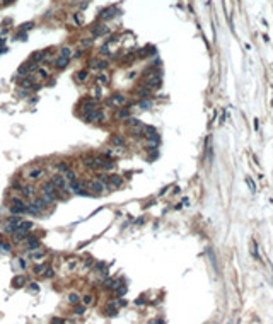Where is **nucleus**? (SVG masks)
Returning a JSON list of instances; mask_svg holds the SVG:
<instances>
[{
	"label": "nucleus",
	"mask_w": 273,
	"mask_h": 324,
	"mask_svg": "<svg viewBox=\"0 0 273 324\" xmlns=\"http://www.w3.org/2000/svg\"><path fill=\"white\" fill-rule=\"evenodd\" d=\"M161 84H162V82H161V77H159V75H152V77H149V79L145 80V84H144V85H145L147 89H150V90H152V89L161 87Z\"/></svg>",
	"instance_id": "1"
},
{
	"label": "nucleus",
	"mask_w": 273,
	"mask_h": 324,
	"mask_svg": "<svg viewBox=\"0 0 273 324\" xmlns=\"http://www.w3.org/2000/svg\"><path fill=\"white\" fill-rule=\"evenodd\" d=\"M121 285H123L121 280H116V278H108L106 283H104V287H106L108 290H116V288H120Z\"/></svg>",
	"instance_id": "3"
},
{
	"label": "nucleus",
	"mask_w": 273,
	"mask_h": 324,
	"mask_svg": "<svg viewBox=\"0 0 273 324\" xmlns=\"http://www.w3.org/2000/svg\"><path fill=\"white\" fill-rule=\"evenodd\" d=\"M28 72H29V65H28V63H24V65H22V67L19 68V72H17V75H26Z\"/></svg>",
	"instance_id": "34"
},
{
	"label": "nucleus",
	"mask_w": 273,
	"mask_h": 324,
	"mask_svg": "<svg viewBox=\"0 0 273 324\" xmlns=\"http://www.w3.org/2000/svg\"><path fill=\"white\" fill-rule=\"evenodd\" d=\"M38 73H39V77H43V79L48 77V72H46L45 68H38Z\"/></svg>",
	"instance_id": "44"
},
{
	"label": "nucleus",
	"mask_w": 273,
	"mask_h": 324,
	"mask_svg": "<svg viewBox=\"0 0 273 324\" xmlns=\"http://www.w3.org/2000/svg\"><path fill=\"white\" fill-rule=\"evenodd\" d=\"M28 94H29L28 90H21V92H19V96H21V97H24V96H28Z\"/></svg>",
	"instance_id": "54"
},
{
	"label": "nucleus",
	"mask_w": 273,
	"mask_h": 324,
	"mask_svg": "<svg viewBox=\"0 0 273 324\" xmlns=\"http://www.w3.org/2000/svg\"><path fill=\"white\" fill-rule=\"evenodd\" d=\"M87 77H89L87 70H80V72L77 73V80H79V82H84V80L87 79Z\"/></svg>",
	"instance_id": "30"
},
{
	"label": "nucleus",
	"mask_w": 273,
	"mask_h": 324,
	"mask_svg": "<svg viewBox=\"0 0 273 324\" xmlns=\"http://www.w3.org/2000/svg\"><path fill=\"white\" fill-rule=\"evenodd\" d=\"M101 97H103V90L99 87H96L94 89V99H101Z\"/></svg>",
	"instance_id": "42"
},
{
	"label": "nucleus",
	"mask_w": 273,
	"mask_h": 324,
	"mask_svg": "<svg viewBox=\"0 0 273 324\" xmlns=\"http://www.w3.org/2000/svg\"><path fill=\"white\" fill-rule=\"evenodd\" d=\"M26 242H28V247H29L31 251H34V249H38V247H39V241L36 239V237H33V236L28 237V241H26Z\"/></svg>",
	"instance_id": "10"
},
{
	"label": "nucleus",
	"mask_w": 273,
	"mask_h": 324,
	"mask_svg": "<svg viewBox=\"0 0 273 324\" xmlns=\"http://www.w3.org/2000/svg\"><path fill=\"white\" fill-rule=\"evenodd\" d=\"M82 304H84V305H91V304H92V295H84V297H82Z\"/></svg>",
	"instance_id": "38"
},
{
	"label": "nucleus",
	"mask_w": 273,
	"mask_h": 324,
	"mask_svg": "<svg viewBox=\"0 0 273 324\" xmlns=\"http://www.w3.org/2000/svg\"><path fill=\"white\" fill-rule=\"evenodd\" d=\"M34 273H36V275H43V273H45V265L34 266Z\"/></svg>",
	"instance_id": "39"
},
{
	"label": "nucleus",
	"mask_w": 273,
	"mask_h": 324,
	"mask_svg": "<svg viewBox=\"0 0 273 324\" xmlns=\"http://www.w3.org/2000/svg\"><path fill=\"white\" fill-rule=\"evenodd\" d=\"M246 183H248V186L251 188V191H256V186H254V184H253V181H251L249 177H246Z\"/></svg>",
	"instance_id": "47"
},
{
	"label": "nucleus",
	"mask_w": 273,
	"mask_h": 324,
	"mask_svg": "<svg viewBox=\"0 0 273 324\" xmlns=\"http://www.w3.org/2000/svg\"><path fill=\"white\" fill-rule=\"evenodd\" d=\"M150 104H152V102L147 99V101H140V104H138V106H140L142 109H149V108H150Z\"/></svg>",
	"instance_id": "40"
},
{
	"label": "nucleus",
	"mask_w": 273,
	"mask_h": 324,
	"mask_svg": "<svg viewBox=\"0 0 273 324\" xmlns=\"http://www.w3.org/2000/svg\"><path fill=\"white\" fill-rule=\"evenodd\" d=\"M41 258H45V253H43V251H33V253H31V259H34V261H39Z\"/></svg>",
	"instance_id": "27"
},
{
	"label": "nucleus",
	"mask_w": 273,
	"mask_h": 324,
	"mask_svg": "<svg viewBox=\"0 0 273 324\" xmlns=\"http://www.w3.org/2000/svg\"><path fill=\"white\" fill-rule=\"evenodd\" d=\"M115 292H116V295H118V297L125 295V294H127V285H121V287H120V288H116Z\"/></svg>",
	"instance_id": "37"
},
{
	"label": "nucleus",
	"mask_w": 273,
	"mask_h": 324,
	"mask_svg": "<svg viewBox=\"0 0 273 324\" xmlns=\"http://www.w3.org/2000/svg\"><path fill=\"white\" fill-rule=\"evenodd\" d=\"M106 314H108V316H116V314H118V311L115 309V302H113V304H111V305L106 309Z\"/></svg>",
	"instance_id": "33"
},
{
	"label": "nucleus",
	"mask_w": 273,
	"mask_h": 324,
	"mask_svg": "<svg viewBox=\"0 0 273 324\" xmlns=\"http://www.w3.org/2000/svg\"><path fill=\"white\" fill-rule=\"evenodd\" d=\"M26 212H28V213H31V215H38L41 210H39L38 206H34L33 203H29V205H26Z\"/></svg>",
	"instance_id": "20"
},
{
	"label": "nucleus",
	"mask_w": 273,
	"mask_h": 324,
	"mask_svg": "<svg viewBox=\"0 0 273 324\" xmlns=\"http://www.w3.org/2000/svg\"><path fill=\"white\" fill-rule=\"evenodd\" d=\"M45 56H46V53L45 51H36V53H33V63H38V61H41V60H45Z\"/></svg>",
	"instance_id": "14"
},
{
	"label": "nucleus",
	"mask_w": 273,
	"mask_h": 324,
	"mask_svg": "<svg viewBox=\"0 0 273 324\" xmlns=\"http://www.w3.org/2000/svg\"><path fill=\"white\" fill-rule=\"evenodd\" d=\"M68 63H70V58H65V56H58V60H57V67L58 68H65Z\"/></svg>",
	"instance_id": "16"
},
{
	"label": "nucleus",
	"mask_w": 273,
	"mask_h": 324,
	"mask_svg": "<svg viewBox=\"0 0 273 324\" xmlns=\"http://www.w3.org/2000/svg\"><path fill=\"white\" fill-rule=\"evenodd\" d=\"M99 119H104V113H101V111L86 113V121H99Z\"/></svg>",
	"instance_id": "4"
},
{
	"label": "nucleus",
	"mask_w": 273,
	"mask_h": 324,
	"mask_svg": "<svg viewBox=\"0 0 273 324\" xmlns=\"http://www.w3.org/2000/svg\"><path fill=\"white\" fill-rule=\"evenodd\" d=\"M41 174H43V169H41V167H36V169H31V171H29V177H31V179H38Z\"/></svg>",
	"instance_id": "18"
},
{
	"label": "nucleus",
	"mask_w": 273,
	"mask_h": 324,
	"mask_svg": "<svg viewBox=\"0 0 273 324\" xmlns=\"http://www.w3.org/2000/svg\"><path fill=\"white\" fill-rule=\"evenodd\" d=\"M86 307H87V305H79V304H75V307H74V312H75V314L77 316H82V314H86Z\"/></svg>",
	"instance_id": "25"
},
{
	"label": "nucleus",
	"mask_w": 273,
	"mask_h": 324,
	"mask_svg": "<svg viewBox=\"0 0 273 324\" xmlns=\"http://www.w3.org/2000/svg\"><path fill=\"white\" fill-rule=\"evenodd\" d=\"M91 43H92L91 40H84V41H82V44H84V46H91Z\"/></svg>",
	"instance_id": "52"
},
{
	"label": "nucleus",
	"mask_w": 273,
	"mask_h": 324,
	"mask_svg": "<svg viewBox=\"0 0 273 324\" xmlns=\"http://www.w3.org/2000/svg\"><path fill=\"white\" fill-rule=\"evenodd\" d=\"M33 205H34V206H38L39 210H45V208H46V205H48V201H46L45 198H36Z\"/></svg>",
	"instance_id": "13"
},
{
	"label": "nucleus",
	"mask_w": 273,
	"mask_h": 324,
	"mask_svg": "<svg viewBox=\"0 0 273 324\" xmlns=\"http://www.w3.org/2000/svg\"><path fill=\"white\" fill-rule=\"evenodd\" d=\"M31 288H33V290H34V292H38V283H31Z\"/></svg>",
	"instance_id": "53"
},
{
	"label": "nucleus",
	"mask_w": 273,
	"mask_h": 324,
	"mask_svg": "<svg viewBox=\"0 0 273 324\" xmlns=\"http://www.w3.org/2000/svg\"><path fill=\"white\" fill-rule=\"evenodd\" d=\"M115 12H116L115 9H106V10H103V12H101V17H103V19H109V17H113V16H115Z\"/></svg>",
	"instance_id": "24"
},
{
	"label": "nucleus",
	"mask_w": 273,
	"mask_h": 324,
	"mask_svg": "<svg viewBox=\"0 0 273 324\" xmlns=\"http://www.w3.org/2000/svg\"><path fill=\"white\" fill-rule=\"evenodd\" d=\"M96 80H98L99 84H108V82H109V77H108L106 73H101V75H98Z\"/></svg>",
	"instance_id": "32"
},
{
	"label": "nucleus",
	"mask_w": 273,
	"mask_h": 324,
	"mask_svg": "<svg viewBox=\"0 0 273 324\" xmlns=\"http://www.w3.org/2000/svg\"><path fill=\"white\" fill-rule=\"evenodd\" d=\"M144 302H145V300H144V297H138V299L135 300V304H136V305H142Z\"/></svg>",
	"instance_id": "51"
},
{
	"label": "nucleus",
	"mask_w": 273,
	"mask_h": 324,
	"mask_svg": "<svg viewBox=\"0 0 273 324\" xmlns=\"http://www.w3.org/2000/svg\"><path fill=\"white\" fill-rule=\"evenodd\" d=\"M0 2H2V4H4V5H9V4H12V2H14V0H0Z\"/></svg>",
	"instance_id": "55"
},
{
	"label": "nucleus",
	"mask_w": 273,
	"mask_h": 324,
	"mask_svg": "<svg viewBox=\"0 0 273 324\" xmlns=\"http://www.w3.org/2000/svg\"><path fill=\"white\" fill-rule=\"evenodd\" d=\"M33 26H34L33 22H26V24H22V29H24V31H29V29H33Z\"/></svg>",
	"instance_id": "46"
},
{
	"label": "nucleus",
	"mask_w": 273,
	"mask_h": 324,
	"mask_svg": "<svg viewBox=\"0 0 273 324\" xmlns=\"http://www.w3.org/2000/svg\"><path fill=\"white\" fill-rule=\"evenodd\" d=\"M89 186L92 188V189H94L96 193H101V191L104 189V183H103V181H99V179H98V181H92V183H91Z\"/></svg>",
	"instance_id": "11"
},
{
	"label": "nucleus",
	"mask_w": 273,
	"mask_h": 324,
	"mask_svg": "<svg viewBox=\"0 0 273 324\" xmlns=\"http://www.w3.org/2000/svg\"><path fill=\"white\" fill-rule=\"evenodd\" d=\"M5 232H7V234H16V232H17V225L7 224V225H5Z\"/></svg>",
	"instance_id": "31"
},
{
	"label": "nucleus",
	"mask_w": 273,
	"mask_h": 324,
	"mask_svg": "<svg viewBox=\"0 0 273 324\" xmlns=\"http://www.w3.org/2000/svg\"><path fill=\"white\" fill-rule=\"evenodd\" d=\"M104 169H108V171H109V169H113V167H115V162H113V160H106V162H104Z\"/></svg>",
	"instance_id": "43"
},
{
	"label": "nucleus",
	"mask_w": 273,
	"mask_h": 324,
	"mask_svg": "<svg viewBox=\"0 0 273 324\" xmlns=\"http://www.w3.org/2000/svg\"><path fill=\"white\" fill-rule=\"evenodd\" d=\"M253 126H254V130H258V119H254V121H253Z\"/></svg>",
	"instance_id": "57"
},
{
	"label": "nucleus",
	"mask_w": 273,
	"mask_h": 324,
	"mask_svg": "<svg viewBox=\"0 0 273 324\" xmlns=\"http://www.w3.org/2000/svg\"><path fill=\"white\" fill-rule=\"evenodd\" d=\"M109 183H111L113 186H121L123 179H121L120 176H116V174H115V176H109Z\"/></svg>",
	"instance_id": "22"
},
{
	"label": "nucleus",
	"mask_w": 273,
	"mask_h": 324,
	"mask_svg": "<svg viewBox=\"0 0 273 324\" xmlns=\"http://www.w3.org/2000/svg\"><path fill=\"white\" fill-rule=\"evenodd\" d=\"M150 92H152V90H150V89H147L145 85H144V87H142V89H138V90H136V94H138V96H140V97H142V99H145V97H150Z\"/></svg>",
	"instance_id": "15"
},
{
	"label": "nucleus",
	"mask_w": 273,
	"mask_h": 324,
	"mask_svg": "<svg viewBox=\"0 0 273 324\" xmlns=\"http://www.w3.org/2000/svg\"><path fill=\"white\" fill-rule=\"evenodd\" d=\"M58 171H60V172H63V174H65L67 171H70V167H68V164H67V162H62V164H58Z\"/></svg>",
	"instance_id": "36"
},
{
	"label": "nucleus",
	"mask_w": 273,
	"mask_h": 324,
	"mask_svg": "<svg viewBox=\"0 0 273 324\" xmlns=\"http://www.w3.org/2000/svg\"><path fill=\"white\" fill-rule=\"evenodd\" d=\"M127 125H128L130 128L142 126V121H140V119H136V118H128V119H127Z\"/></svg>",
	"instance_id": "21"
},
{
	"label": "nucleus",
	"mask_w": 273,
	"mask_h": 324,
	"mask_svg": "<svg viewBox=\"0 0 273 324\" xmlns=\"http://www.w3.org/2000/svg\"><path fill=\"white\" fill-rule=\"evenodd\" d=\"M22 195H24L26 198H31L33 195H34V188L33 186H24L22 188Z\"/></svg>",
	"instance_id": "23"
},
{
	"label": "nucleus",
	"mask_w": 273,
	"mask_h": 324,
	"mask_svg": "<svg viewBox=\"0 0 273 324\" xmlns=\"http://www.w3.org/2000/svg\"><path fill=\"white\" fill-rule=\"evenodd\" d=\"M31 229H33V222H28V220L24 222V220H22L19 225H17V232H24V234H28Z\"/></svg>",
	"instance_id": "7"
},
{
	"label": "nucleus",
	"mask_w": 273,
	"mask_h": 324,
	"mask_svg": "<svg viewBox=\"0 0 273 324\" xmlns=\"http://www.w3.org/2000/svg\"><path fill=\"white\" fill-rule=\"evenodd\" d=\"M101 51H103V55H108V53H109V48H108V44H104V46L101 48Z\"/></svg>",
	"instance_id": "50"
},
{
	"label": "nucleus",
	"mask_w": 273,
	"mask_h": 324,
	"mask_svg": "<svg viewBox=\"0 0 273 324\" xmlns=\"http://www.w3.org/2000/svg\"><path fill=\"white\" fill-rule=\"evenodd\" d=\"M26 212V205H10V213L12 215H21Z\"/></svg>",
	"instance_id": "9"
},
{
	"label": "nucleus",
	"mask_w": 273,
	"mask_h": 324,
	"mask_svg": "<svg viewBox=\"0 0 273 324\" xmlns=\"http://www.w3.org/2000/svg\"><path fill=\"white\" fill-rule=\"evenodd\" d=\"M57 191H58V188L55 186L53 181H46V183L43 184V193H45V195H53V196H57Z\"/></svg>",
	"instance_id": "2"
},
{
	"label": "nucleus",
	"mask_w": 273,
	"mask_h": 324,
	"mask_svg": "<svg viewBox=\"0 0 273 324\" xmlns=\"http://www.w3.org/2000/svg\"><path fill=\"white\" fill-rule=\"evenodd\" d=\"M51 181L55 183V186H57V188H62V189H65V188H67V184H65V177L62 176V174L53 176V179H51Z\"/></svg>",
	"instance_id": "8"
},
{
	"label": "nucleus",
	"mask_w": 273,
	"mask_h": 324,
	"mask_svg": "<svg viewBox=\"0 0 273 324\" xmlns=\"http://www.w3.org/2000/svg\"><path fill=\"white\" fill-rule=\"evenodd\" d=\"M10 203H12V205H24V203H22V200H19V198H14V200H10Z\"/></svg>",
	"instance_id": "48"
},
{
	"label": "nucleus",
	"mask_w": 273,
	"mask_h": 324,
	"mask_svg": "<svg viewBox=\"0 0 273 324\" xmlns=\"http://www.w3.org/2000/svg\"><path fill=\"white\" fill-rule=\"evenodd\" d=\"M4 43H5V40H4V38H0V46H2Z\"/></svg>",
	"instance_id": "58"
},
{
	"label": "nucleus",
	"mask_w": 273,
	"mask_h": 324,
	"mask_svg": "<svg viewBox=\"0 0 273 324\" xmlns=\"http://www.w3.org/2000/svg\"><path fill=\"white\" fill-rule=\"evenodd\" d=\"M21 222V217H16V215H12V217H9V220H7V224H12V225H19Z\"/></svg>",
	"instance_id": "29"
},
{
	"label": "nucleus",
	"mask_w": 273,
	"mask_h": 324,
	"mask_svg": "<svg viewBox=\"0 0 273 324\" xmlns=\"http://www.w3.org/2000/svg\"><path fill=\"white\" fill-rule=\"evenodd\" d=\"M98 179H99V181H103V183H108V181H109V177H108V174H99V176H98Z\"/></svg>",
	"instance_id": "45"
},
{
	"label": "nucleus",
	"mask_w": 273,
	"mask_h": 324,
	"mask_svg": "<svg viewBox=\"0 0 273 324\" xmlns=\"http://www.w3.org/2000/svg\"><path fill=\"white\" fill-rule=\"evenodd\" d=\"M251 256H253L254 259H261V258H260V253H258V242H256V241L251 242Z\"/></svg>",
	"instance_id": "17"
},
{
	"label": "nucleus",
	"mask_w": 273,
	"mask_h": 324,
	"mask_svg": "<svg viewBox=\"0 0 273 324\" xmlns=\"http://www.w3.org/2000/svg\"><path fill=\"white\" fill-rule=\"evenodd\" d=\"M67 299H68V302H70V304H74V305L79 304V300H80V297H79L77 294H74V292H72V294H68Z\"/></svg>",
	"instance_id": "26"
},
{
	"label": "nucleus",
	"mask_w": 273,
	"mask_h": 324,
	"mask_svg": "<svg viewBox=\"0 0 273 324\" xmlns=\"http://www.w3.org/2000/svg\"><path fill=\"white\" fill-rule=\"evenodd\" d=\"M111 142H113V145H118V147H123L125 145V138L120 137V135H115V137L111 138Z\"/></svg>",
	"instance_id": "19"
},
{
	"label": "nucleus",
	"mask_w": 273,
	"mask_h": 324,
	"mask_svg": "<svg viewBox=\"0 0 273 324\" xmlns=\"http://www.w3.org/2000/svg\"><path fill=\"white\" fill-rule=\"evenodd\" d=\"M116 116L120 119H128V118H130V109H128V108H121L116 113Z\"/></svg>",
	"instance_id": "12"
},
{
	"label": "nucleus",
	"mask_w": 273,
	"mask_h": 324,
	"mask_svg": "<svg viewBox=\"0 0 273 324\" xmlns=\"http://www.w3.org/2000/svg\"><path fill=\"white\" fill-rule=\"evenodd\" d=\"M26 282H28V278H26L24 275H17V276L12 278V287H14V288H21V287L26 285Z\"/></svg>",
	"instance_id": "5"
},
{
	"label": "nucleus",
	"mask_w": 273,
	"mask_h": 324,
	"mask_svg": "<svg viewBox=\"0 0 273 324\" xmlns=\"http://www.w3.org/2000/svg\"><path fill=\"white\" fill-rule=\"evenodd\" d=\"M125 101H127V97H125L123 94H115L108 102H109V104H118V106H121V104H125Z\"/></svg>",
	"instance_id": "6"
},
{
	"label": "nucleus",
	"mask_w": 273,
	"mask_h": 324,
	"mask_svg": "<svg viewBox=\"0 0 273 324\" xmlns=\"http://www.w3.org/2000/svg\"><path fill=\"white\" fill-rule=\"evenodd\" d=\"M65 177H67L68 181H75V179H77V174H75L74 171H67V172H65Z\"/></svg>",
	"instance_id": "35"
},
{
	"label": "nucleus",
	"mask_w": 273,
	"mask_h": 324,
	"mask_svg": "<svg viewBox=\"0 0 273 324\" xmlns=\"http://www.w3.org/2000/svg\"><path fill=\"white\" fill-rule=\"evenodd\" d=\"M53 276H55V270H51V268L45 270V278H53Z\"/></svg>",
	"instance_id": "41"
},
{
	"label": "nucleus",
	"mask_w": 273,
	"mask_h": 324,
	"mask_svg": "<svg viewBox=\"0 0 273 324\" xmlns=\"http://www.w3.org/2000/svg\"><path fill=\"white\" fill-rule=\"evenodd\" d=\"M60 56H65V58H70V56H72V49L68 48V46H65V48H62V49H60Z\"/></svg>",
	"instance_id": "28"
},
{
	"label": "nucleus",
	"mask_w": 273,
	"mask_h": 324,
	"mask_svg": "<svg viewBox=\"0 0 273 324\" xmlns=\"http://www.w3.org/2000/svg\"><path fill=\"white\" fill-rule=\"evenodd\" d=\"M0 247L5 249V251H10V246H7V242H2V241H0Z\"/></svg>",
	"instance_id": "49"
},
{
	"label": "nucleus",
	"mask_w": 273,
	"mask_h": 324,
	"mask_svg": "<svg viewBox=\"0 0 273 324\" xmlns=\"http://www.w3.org/2000/svg\"><path fill=\"white\" fill-rule=\"evenodd\" d=\"M19 38H21V41H26V32H21Z\"/></svg>",
	"instance_id": "56"
}]
</instances>
